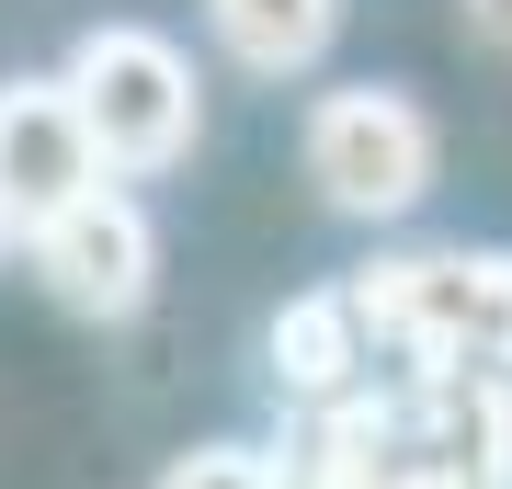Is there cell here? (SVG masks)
Segmentation results:
<instances>
[{
  "label": "cell",
  "instance_id": "cell-1",
  "mask_svg": "<svg viewBox=\"0 0 512 489\" xmlns=\"http://www.w3.org/2000/svg\"><path fill=\"white\" fill-rule=\"evenodd\" d=\"M353 319H365L376 353H410L421 376H512V251H399L353 273Z\"/></svg>",
  "mask_w": 512,
  "mask_h": 489
},
{
  "label": "cell",
  "instance_id": "cell-2",
  "mask_svg": "<svg viewBox=\"0 0 512 489\" xmlns=\"http://www.w3.org/2000/svg\"><path fill=\"white\" fill-rule=\"evenodd\" d=\"M57 91L80 103L103 171H171V160H194V137H205L194 57L171 46L160 23H92V35L69 46V69H57Z\"/></svg>",
  "mask_w": 512,
  "mask_h": 489
},
{
  "label": "cell",
  "instance_id": "cell-3",
  "mask_svg": "<svg viewBox=\"0 0 512 489\" xmlns=\"http://www.w3.org/2000/svg\"><path fill=\"white\" fill-rule=\"evenodd\" d=\"M296 160H308L319 205H342V217L387 228V217H410V205L433 194L444 137H433V114H421L410 91H387V80H342V91H319V103H308Z\"/></svg>",
  "mask_w": 512,
  "mask_h": 489
},
{
  "label": "cell",
  "instance_id": "cell-4",
  "mask_svg": "<svg viewBox=\"0 0 512 489\" xmlns=\"http://www.w3.org/2000/svg\"><path fill=\"white\" fill-rule=\"evenodd\" d=\"M23 251H35V285L69 319H137L148 285H160V228L126 182H92L80 205H57L46 228H23Z\"/></svg>",
  "mask_w": 512,
  "mask_h": 489
},
{
  "label": "cell",
  "instance_id": "cell-5",
  "mask_svg": "<svg viewBox=\"0 0 512 489\" xmlns=\"http://www.w3.org/2000/svg\"><path fill=\"white\" fill-rule=\"evenodd\" d=\"M92 182H114L92 160V126H80V103L57 80H0V217L23 228H46L57 205H80Z\"/></svg>",
  "mask_w": 512,
  "mask_h": 489
},
{
  "label": "cell",
  "instance_id": "cell-6",
  "mask_svg": "<svg viewBox=\"0 0 512 489\" xmlns=\"http://www.w3.org/2000/svg\"><path fill=\"white\" fill-rule=\"evenodd\" d=\"M365 364H376V342H365V319H353V296H342V285L296 296V308L274 319V387H285L296 410L353 399V387H365Z\"/></svg>",
  "mask_w": 512,
  "mask_h": 489
},
{
  "label": "cell",
  "instance_id": "cell-7",
  "mask_svg": "<svg viewBox=\"0 0 512 489\" xmlns=\"http://www.w3.org/2000/svg\"><path fill=\"white\" fill-rule=\"evenodd\" d=\"M205 35L251 80H308L342 35V0H205Z\"/></svg>",
  "mask_w": 512,
  "mask_h": 489
},
{
  "label": "cell",
  "instance_id": "cell-8",
  "mask_svg": "<svg viewBox=\"0 0 512 489\" xmlns=\"http://www.w3.org/2000/svg\"><path fill=\"white\" fill-rule=\"evenodd\" d=\"M160 489H274V455L262 444H194L160 467Z\"/></svg>",
  "mask_w": 512,
  "mask_h": 489
},
{
  "label": "cell",
  "instance_id": "cell-9",
  "mask_svg": "<svg viewBox=\"0 0 512 489\" xmlns=\"http://www.w3.org/2000/svg\"><path fill=\"white\" fill-rule=\"evenodd\" d=\"M456 12H467L478 46H512V0H456Z\"/></svg>",
  "mask_w": 512,
  "mask_h": 489
},
{
  "label": "cell",
  "instance_id": "cell-10",
  "mask_svg": "<svg viewBox=\"0 0 512 489\" xmlns=\"http://www.w3.org/2000/svg\"><path fill=\"white\" fill-rule=\"evenodd\" d=\"M399 489H467V478H399Z\"/></svg>",
  "mask_w": 512,
  "mask_h": 489
},
{
  "label": "cell",
  "instance_id": "cell-11",
  "mask_svg": "<svg viewBox=\"0 0 512 489\" xmlns=\"http://www.w3.org/2000/svg\"><path fill=\"white\" fill-rule=\"evenodd\" d=\"M0 262H12V217H0Z\"/></svg>",
  "mask_w": 512,
  "mask_h": 489
}]
</instances>
